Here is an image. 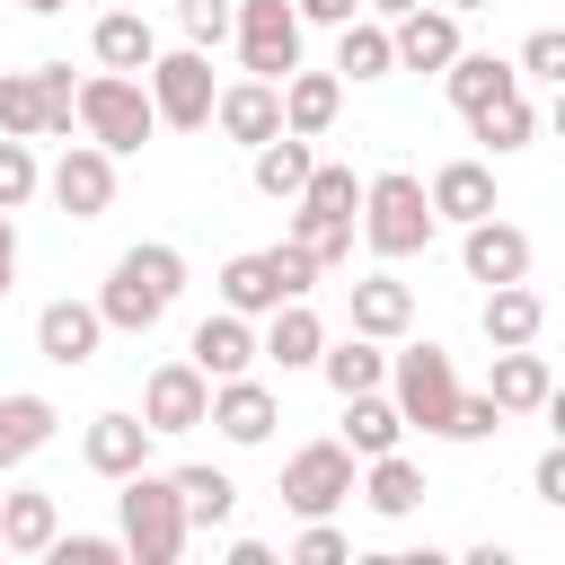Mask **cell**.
Returning a JSON list of instances; mask_svg holds the SVG:
<instances>
[{
  "label": "cell",
  "instance_id": "cell-1",
  "mask_svg": "<svg viewBox=\"0 0 565 565\" xmlns=\"http://www.w3.org/2000/svg\"><path fill=\"white\" fill-rule=\"evenodd\" d=\"M177 291H185V247L141 238V247H124V256L106 265L97 318H106V335H150V327L177 309Z\"/></svg>",
  "mask_w": 565,
  "mask_h": 565
},
{
  "label": "cell",
  "instance_id": "cell-2",
  "mask_svg": "<svg viewBox=\"0 0 565 565\" xmlns=\"http://www.w3.org/2000/svg\"><path fill=\"white\" fill-rule=\"evenodd\" d=\"M433 203H424V177H406V168H380V177H362V212H353V238L380 256V265H397V256H424L433 247Z\"/></svg>",
  "mask_w": 565,
  "mask_h": 565
},
{
  "label": "cell",
  "instance_id": "cell-3",
  "mask_svg": "<svg viewBox=\"0 0 565 565\" xmlns=\"http://www.w3.org/2000/svg\"><path fill=\"white\" fill-rule=\"evenodd\" d=\"M318 274H327V265H318L309 247H291V238L247 247V256H230V265H221V309L265 318V309H282V300H309V282H318Z\"/></svg>",
  "mask_w": 565,
  "mask_h": 565
},
{
  "label": "cell",
  "instance_id": "cell-4",
  "mask_svg": "<svg viewBox=\"0 0 565 565\" xmlns=\"http://www.w3.org/2000/svg\"><path fill=\"white\" fill-rule=\"evenodd\" d=\"M124 494H115V539H124V556H141V565H177L185 556V512H177V486L159 477V468H132V477H115Z\"/></svg>",
  "mask_w": 565,
  "mask_h": 565
},
{
  "label": "cell",
  "instance_id": "cell-5",
  "mask_svg": "<svg viewBox=\"0 0 565 565\" xmlns=\"http://www.w3.org/2000/svg\"><path fill=\"white\" fill-rule=\"evenodd\" d=\"M79 132L97 141V150H141L150 132H159V115H150V88L132 79V71H97V79H79Z\"/></svg>",
  "mask_w": 565,
  "mask_h": 565
},
{
  "label": "cell",
  "instance_id": "cell-6",
  "mask_svg": "<svg viewBox=\"0 0 565 565\" xmlns=\"http://www.w3.org/2000/svg\"><path fill=\"white\" fill-rule=\"evenodd\" d=\"M380 388L397 397L406 424H424V433L441 441V424H450V406H459V362H450L441 344H406V353H388V380H380Z\"/></svg>",
  "mask_w": 565,
  "mask_h": 565
},
{
  "label": "cell",
  "instance_id": "cell-7",
  "mask_svg": "<svg viewBox=\"0 0 565 565\" xmlns=\"http://www.w3.org/2000/svg\"><path fill=\"white\" fill-rule=\"evenodd\" d=\"M141 88H150V115H159L168 132H203V124H212V53H203V44L150 53Z\"/></svg>",
  "mask_w": 565,
  "mask_h": 565
},
{
  "label": "cell",
  "instance_id": "cell-8",
  "mask_svg": "<svg viewBox=\"0 0 565 565\" xmlns=\"http://www.w3.org/2000/svg\"><path fill=\"white\" fill-rule=\"evenodd\" d=\"M282 512H300V521H318V512H335V503H353V450L344 441H300L291 459H282Z\"/></svg>",
  "mask_w": 565,
  "mask_h": 565
},
{
  "label": "cell",
  "instance_id": "cell-9",
  "mask_svg": "<svg viewBox=\"0 0 565 565\" xmlns=\"http://www.w3.org/2000/svg\"><path fill=\"white\" fill-rule=\"evenodd\" d=\"M230 35H238V71L247 79H282L300 62V9L291 0H238Z\"/></svg>",
  "mask_w": 565,
  "mask_h": 565
},
{
  "label": "cell",
  "instance_id": "cell-10",
  "mask_svg": "<svg viewBox=\"0 0 565 565\" xmlns=\"http://www.w3.org/2000/svg\"><path fill=\"white\" fill-rule=\"evenodd\" d=\"M44 194H53L62 221H97V212L115 203V150H97V141H62V159L44 168Z\"/></svg>",
  "mask_w": 565,
  "mask_h": 565
},
{
  "label": "cell",
  "instance_id": "cell-11",
  "mask_svg": "<svg viewBox=\"0 0 565 565\" xmlns=\"http://www.w3.org/2000/svg\"><path fill=\"white\" fill-rule=\"evenodd\" d=\"M203 424H212L221 441H238V450H256V441H274V424H282V406H274V388H265L256 371H238V380H212V406H203Z\"/></svg>",
  "mask_w": 565,
  "mask_h": 565
},
{
  "label": "cell",
  "instance_id": "cell-12",
  "mask_svg": "<svg viewBox=\"0 0 565 565\" xmlns=\"http://www.w3.org/2000/svg\"><path fill=\"white\" fill-rule=\"evenodd\" d=\"M97 344H106L97 300H44V309H35V353H44L53 371H88Z\"/></svg>",
  "mask_w": 565,
  "mask_h": 565
},
{
  "label": "cell",
  "instance_id": "cell-13",
  "mask_svg": "<svg viewBox=\"0 0 565 565\" xmlns=\"http://www.w3.org/2000/svg\"><path fill=\"white\" fill-rule=\"evenodd\" d=\"M486 397H494L503 415H547V406H556V371H547V353H539V344H494V362H486Z\"/></svg>",
  "mask_w": 565,
  "mask_h": 565
},
{
  "label": "cell",
  "instance_id": "cell-14",
  "mask_svg": "<svg viewBox=\"0 0 565 565\" xmlns=\"http://www.w3.org/2000/svg\"><path fill=\"white\" fill-rule=\"evenodd\" d=\"M459 265H468V282H530V230H512V221H459Z\"/></svg>",
  "mask_w": 565,
  "mask_h": 565
},
{
  "label": "cell",
  "instance_id": "cell-15",
  "mask_svg": "<svg viewBox=\"0 0 565 565\" xmlns=\"http://www.w3.org/2000/svg\"><path fill=\"white\" fill-rule=\"evenodd\" d=\"M203 406H212V380H203L194 362H159V371L141 380V424H150V433H194Z\"/></svg>",
  "mask_w": 565,
  "mask_h": 565
},
{
  "label": "cell",
  "instance_id": "cell-16",
  "mask_svg": "<svg viewBox=\"0 0 565 565\" xmlns=\"http://www.w3.org/2000/svg\"><path fill=\"white\" fill-rule=\"evenodd\" d=\"M388 53H397V71H441L459 53V18L441 0H415L406 18H388Z\"/></svg>",
  "mask_w": 565,
  "mask_h": 565
},
{
  "label": "cell",
  "instance_id": "cell-17",
  "mask_svg": "<svg viewBox=\"0 0 565 565\" xmlns=\"http://www.w3.org/2000/svg\"><path fill=\"white\" fill-rule=\"evenodd\" d=\"M212 124H221L238 150H256V141L282 132V88H274V79H230V88H212Z\"/></svg>",
  "mask_w": 565,
  "mask_h": 565
},
{
  "label": "cell",
  "instance_id": "cell-18",
  "mask_svg": "<svg viewBox=\"0 0 565 565\" xmlns=\"http://www.w3.org/2000/svg\"><path fill=\"white\" fill-rule=\"evenodd\" d=\"M185 362H194L203 380H238V371H256V327H247L238 309H212V318L185 335Z\"/></svg>",
  "mask_w": 565,
  "mask_h": 565
},
{
  "label": "cell",
  "instance_id": "cell-19",
  "mask_svg": "<svg viewBox=\"0 0 565 565\" xmlns=\"http://www.w3.org/2000/svg\"><path fill=\"white\" fill-rule=\"evenodd\" d=\"M150 441H159V433H150L141 415H124V406H115V415H88L79 459H88L97 477H132V468H150Z\"/></svg>",
  "mask_w": 565,
  "mask_h": 565
},
{
  "label": "cell",
  "instance_id": "cell-20",
  "mask_svg": "<svg viewBox=\"0 0 565 565\" xmlns=\"http://www.w3.org/2000/svg\"><path fill=\"white\" fill-rule=\"evenodd\" d=\"M353 468H362V477H353V494H362L380 521H406V512H424V494H433V486H424V468H415L406 450H380V459H353Z\"/></svg>",
  "mask_w": 565,
  "mask_h": 565
},
{
  "label": "cell",
  "instance_id": "cell-21",
  "mask_svg": "<svg viewBox=\"0 0 565 565\" xmlns=\"http://www.w3.org/2000/svg\"><path fill=\"white\" fill-rule=\"evenodd\" d=\"M274 88H282V132H300V141H318V132L344 115V79H335V71H300V62H291Z\"/></svg>",
  "mask_w": 565,
  "mask_h": 565
},
{
  "label": "cell",
  "instance_id": "cell-22",
  "mask_svg": "<svg viewBox=\"0 0 565 565\" xmlns=\"http://www.w3.org/2000/svg\"><path fill=\"white\" fill-rule=\"evenodd\" d=\"M424 203H433V221H486L494 212V168L486 159H441L424 177Z\"/></svg>",
  "mask_w": 565,
  "mask_h": 565
},
{
  "label": "cell",
  "instance_id": "cell-23",
  "mask_svg": "<svg viewBox=\"0 0 565 565\" xmlns=\"http://www.w3.org/2000/svg\"><path fill=\"white\" fill-rule=\"evenodd\" d=\"M318 344H327V318H318L309 300H282V309H265L256 362H282V371H318Z\"/></svg>",
  "mask_w": 565,
  "mask_h": 565
},
{
  "label": "cell",
  "instance_id": "cell-24",
  "mask_svg": "<svg viewBox=\"0 0 565 565\" xmlns=\"http://www.w3.org/2000/svg\"><path fill=\"white\" fill-rule=\"evenodd\" d=\"M309 168H318V150H309L300 132H274V141H256V150H247V177H256V194H265V203H291V194L309 185Z\"/></svg>",
  "mask_w": 565,
  "mask_h": 565
},
{
  "label": "cell",
  "instance_id": "cell-25",
  "mask_svg": "<svg viewBox=\"0 0 565 565\" xmlns=\"http://www.w3.org/2000/svg\"><path fill=\"white\" fill-rule=\"evenodd\" d=\"M406 327H415V291H406L397 274H362V282H353V335L397 344Z\"/></svg>",
  "mask_w": 565,
  "mask_h": 565
},
{
  "label": "cell",
  "instance_id": "cell-26",
  "mask_svg": "<svg viewBox=\"0 0 565 565\" xmlns=\"http://www.w3.org/2000/svg\"><path fill=\"white\" fill-rule=\"evenodd\" d=\"M397 433H406V415H397V397H388V388H353V397H344V433H335V441H344L353 459L397 450Z\"/></svg>",
  "mask_w": 565,
  "mask_h": 565
},
{
  "label": "cell",
  "instance_id": "cell-27",
  "mask_svg": "<svg viewBox=\"0 0 565 565\" xmlns=\"http://www.w3.org/2000/svg\"><path fill=\"white\" fill-rule=\"evenodd\" d=\"M53 530H62V503H53L44 486H18V494L0 503V556H44Z\"/></svg>",
  "mask_w": 565,
  "mask_h": 565
},
{
  "label": "cell",
  "instance_id": "cell-28",
  "mask_svg": "<svg viewBox=\"0 0 565 565\" xmlns=\"http://www.w3.org/2000/svg\"><path fill=\"white\" fill-rule=\"evenodd\" d=\"M53 424H62V415H53V397L9 388V397H0V468H26V459L53 441Z\"/></svg>",
  "mask_w": 565,
  "mask_h": 565
},
{
  "label": "cell",
  "instance_id": "cell-29",
  "mask_svg": "<svg viewBox=\"0 0 565 565\" xmlns=\"http://www.w3.org/2000/svg\"><path fill=\"white\" fill-rule=\"evenodd\" d=\"M88 53H97V71H150V53H159V35H150V18L141 9H106L97 18V35H88Z\"/></svg>",
  "mask_w": 565,
  "mask_h": 565
},
{
  "label": "cell",
  "instance_id": "cell-30",
  "mask_svg": "<svg viewBox=\"0 0 565 565\" xmlns=\"http://www.w3.org/2000/svg\"><path fill=\"white\" fill-rule=\"evenodd\" d=\"M468 132L503 159V150H530L539 141V106L521 97V88H503V97H486V106H468Z\"/></svg>",
  "mask_w": 565,
  "mask_h": 565
},
{
  "label": "cell",
  "instance_id": "cell-31",
  "mask_svg": "<svg viewBox=\"0 0 565 565\" xmlns=\"http://www.w3.org/2000/svg\"><path fill=\"white\" fill-rule=\"evenodd\" d=\"M547 300L530 282H486V344H539Z\"/></svg>",
  "mask_w": 565,
  "mask_h": 565
},
{
  "label": "cell",
  "instance_id": "cell-32",
  "mask_svg": "<svg viewBox=\"0 0 565 565\" xmlns=\"http://www.w3.org/2000/svg\"><path fill=\"white\" fill-rule=\"evenodd\" d=\"M318 371H327V388H335V397L380 388V380H388V344H380V335H344V344L327 335V344H318Z\"/></svg>",
  "mask_w": 565,
  "mask_h": 565
},
{
  "label": "cell",
  "instance_id": "cell-33",
  "mask_svg": "<svg viewBox=\"0 0 565 565\" xmlns=\"http://www.w3.org/2000/svg\"><path fill=\"white\" fill-rule=\"evenodd\" d=\"M397 53H388V18H344L335 26V79H388Z\"/></svg>",
  "mask_w": 565,
  "mask_h": 565
},
{
  "label": "cell",
  "instance_id": "cell-34",
  "mask_svg": "<svg viewBox=\"0 0 565 565\" xmlns=\"http://www.w3.org/2000/svg\"><path fill=\"white\" fill-rule=\"evenodd\" d=\"M168 486H177V512H185V530H221V521L238 512V486H230L221 468H168Z\"/></svg>",
  "mask_w": 565,
  "mask_h": 565
},
{
  "label": "cell",
  "instance_id": "cell-35",
  "mask_svg": "<svg viewBox=\"0 0 565 565\" xmlns=\"http://www.w3.org/2000/svg\"><path fill=\"white\" fill-rule=\"evenodd\" d=\"M291 247H309L318 265H344L353 256V221H335V212H309V203H291V230H282Z\"/></svg>",
  "mask_w": 565,
  "mask_h": 565
},
{
  "label": "cell",
  "instance_id": "cell-36",
  "mask_svg": "<svg viewBox=\"0 0 565 565\" xmlns=\"http://www.w3.org/2000/svg\"><path fill=\"white\" fill-rule=\"evenodd\" d=\"M0 132L44 141V88H35V71H0Z\"/></svg>",
  "mask_w": 565,
  "mask_h": 565
},
{
  "label": "cell",
  "instance_id": "cell-37",
  "mask_svg": "<svg viewBox=\"0 0 565 565\" xmlns=\"http://www.w3.org/2000/svg\"><path fill=\"white\" fill-rule=\"evenodd\" d=\"M35 88H44V141H71V124H79V79H71V62H35Z\"/></svg>",
  "mask_w": 565,
  "mask_h": 565
},
{
  "label": "cell",
  "instance_id": "cell-38",
  "mask_svg": "<svg viewBox=\"0 0 565 565\" xmlns=\"http://www.w3.org/2000/svg\"><path fill=\"white\" fill-rule=\"evenodd\" d=\"M291 203H309V212H335V221H353V212H362V177H353V168H327V159H318V168H309V185H300Z\"/></svg>",
  "mask_w": 565,
  "mask_h": 565
},
{
  "label": "cell",
  "instance_id": "cell-39",
  "mask_svg": "<svg viewBox=\"0 0 565 565\" xmlns=\"http://www.w3.org/2000/svg\"><path fill=\"white\" fill-rule=\"evenodd\" d=\"M35 185H44V168H35V141H18V132H0V212H18V203H35Z\"/></svg>",
  "mask_w": 565,
  "mask_h": 565
},
{
  "label": "cell",
  "instance_id": "cell-40",
  "mask_svg": "<svg viewBox=\"0 0 565 565\" xmlns=\"http://www.w3.org/2000/svg\"><path fill=\"white\" fill-rule=\"evenodd\" d=\"M512 415L486 397V388H459V406H450V424H441V441H494Z\"/></svg>",
  "mask_w": 565,
  "mask_h": 565
},
{
  "label": "cell",
  "instance_id": "cell-41",
  "mask_svg": "<svg viewBox=\"0 0 565 565\" xmlns=\"http://www.w3.org/2000/svg\"><path fill=\"white\" fill-rule=\"evenodd\" d=\"M53 565H115L124 556V539H97V530H53V547H44Z\"/></svg>",
  "mask_w": 565,
  "mask_h": 565
},
{
  "label": "cell",
  "instance_id": "cell-42",
  "mask_svg": "<svg viewBox=\"0 0 565 565\" xmlns=\"http://www.w3.org/2000/svg\"><path fill=\"white\" fill-rule=\"evenodd\" d=\"M230 9H238V0H177V26H185V44H203V53H212V44L230 35Z\"/></svg>",
  "mask_w": 565,
  "mask_h": 565
},
{
  "label": "cell",
  "instance_id": "cell-43",
  "mask_svg": "<svg viewBox=\"0 0 565 565\" xmlns=\"http://www.w3.org/2000/svg\"><path fill=\"white\" fill-rule=\"evenodd\" d=\"M512 71H521V79H565V26H539Z\"/></svg>",
  "mask_w": 565,
  "mask_h": 565
},
{
  "label": "cell",
  "instance_id": "cell-44",
  "mask_svg": "<svg viewBox=\"0 0 565 565\" xmlns=\"http://www.w3.org/2000/svg\"><path fill=\"white\" fill-rule=\"evenodd\" d=\"M291 565H344V530L318 512V521H300V539H291Z\"/></svg>",
  "mask_w": 565,
  "mask_h": 565
},
{
  "label": "cell",
  "instance_id": "cell-45",
  "mask_svg": "<svg viewBox=\"0 0 565 565\" xmlns=\"http://www.w3.org/2000/svg\"><path fill=\"white\" fill-rule=\"evenodd\" d=\"M530 494H539V503H565V450H539V468H530Z\"/></svg>",
  "mask_w": 565,
  "mask_h": 565
},
{
  "label": "cell",
  "instance_id": "cell-46",
  "mask_svg": "<svg viewBox=\"0 0 565 565\" xmlns=\"http://www.w3.org/2000/svg\"><path fill=\"white\" fill-rule=\"evenodd\" d=\"M300 9V26H344V18H362V0H291Z\"/></svg>",
  "mask_w": 565,
  "mask_h": 565
},
{
  "label": "cell",
  "instance_id": "cell-47",
  "mask_svg": "<svg viewBox=\"0 0 565 565\" xmlns=\"http://www.w3.org/2000/svg\"><path fill=\"white\" fill-rule=\"evenodd\" d=\"M9 282H18V221L0 212V300H9Z\"/></svg>",
  "mask_w": 565,
  "mask_h": 565
},
{
  "label": "cell",
  "instance_id": "cell-48",
  "mask_svg": "<svg viewBox=\"0 0 565 565\" xmlns=\"http://www.w3.org/2000/svg\"><path fill=\"white\" fill-rule=\"evenodd\" d=\"M415 0H362V18H406Z\"/></svg>",
  "mask_w": 565,
  "mask_h": 565
},
{
  "label": "cell",
  "instance_id": "cell-49",
  "mask_svg": "<svg viewBox=\"0 0 565 565\" xmlns=\"http://www.w3.org/2000/svg\"><path fill=\"white\" fill-rule=\"evenodd\" d=\"M18 9H26V18H53V9H71V0H18Z\"/></svg>",
  "mask_w": 565,
  "mask_h": 565
},
{
  "label": "cell",
  "instance_id": "cell-50",
  "mask_svg": "<svg viewBox=\"0 0 565 565\" xmlns=\"http://www.w3.org/2000/svg\"><path fill=\"white\" fill-rule=\"evenodd\" d=\"M441 9H450V18H468V9H494V0H441Z\"/></svg>",
  "mask_w": 565,
  "mask_h": 565
}]
</instances>
